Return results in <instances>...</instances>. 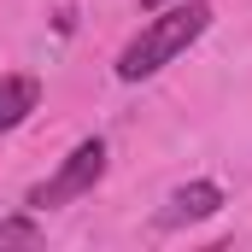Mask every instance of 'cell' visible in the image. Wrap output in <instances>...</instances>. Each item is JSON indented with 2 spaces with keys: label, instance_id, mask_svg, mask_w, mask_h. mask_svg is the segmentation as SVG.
Instances as JSON below:
<instances>
[{
  "label": "cell",
  "instance_id": "1",
  "mask_svg": "<svg viewBox=\"0 0 252 252\" xmlns=\"http://www.w3.org/2000/svg\"><path fill=\"white\" fill-rule=\"evenodd\" d=\"M205 24H211V6H205V0H182V6L147 18V30L118 53V76H124V82H141V76L164 70L176 53H188L193 41L205 35Z\"/></svg>",
  "mask_w": 252,
  "mask_h": 252
},
{
  "label": "cell",
  "instance_id": "2",
  "mask_svg": "<svg viewBox=\"0 0 252 252\" xmlns=\"http://www.w3.org/2000/svg\"><path fill=\"white\" fill-rule=\"evenodd\" d=\"M106 176V141H76V153L59 164V176H47L41 188H30V211H53V205H70Z\"/></svg>",
  "mask_w": 252,
  "mask_h": 252
},
{
  "label": "cell",
  "instance_id": "3",
  "mask_svg": "<svg viewBox=\"0 0 252 252\" xmlns=\"http://www.w3.org/2000/svg\"><path fill=\"white\" fill-rule=\"evenodd\" d=\"M217 211H223V188H217V182H188V188H176L164 199L158 223H164V229H182V223H205V217H217Z\"/></svg>",
  "mask_w": 252,
  "mask_h": 252
},
{
  "label": "cell",
  "instance_id": "4",
  "mask_svg": "<svg viewBox=\"0 0 252 252\" xmlns=\"http://www.w3.org/2000/svg\"><path fill=\"white\" fill-rule=\"evenodd\" d=\"M35 106H41V82L35 76H0V135L18 129Z\"/></svg>",
  "mask_w": 252,
  "mask_h": 252
},
{
  "label": "cell",
  "instance_id": "5",
  "mask_svg": "<svg viewBox=\"0 0 252 252\" xmlns=\"http://www.w3.org/2000/svg\"><path fill=\"white\" fill-rule=\"evenodd\" d=\"M35 241H41V229L30 217H6L0 223V247H35Z\"/></svg>",
  "mask_w": 252,
  "mask_h": 252
},
{
  "label": "cell",
  "instance_id": "6",
  "mask_svg": "<svg viewBox=\"0 0 252 252\" xmlns=\"http://www.w3.org/2000/svg\"><path fill=\"white\" fill-rule=\"evenodd\" d=\"M141 6H164V0H141Z\"/></svg>",
  "mask_w": 252,
  "mask_h": 252
}]
</instances>
